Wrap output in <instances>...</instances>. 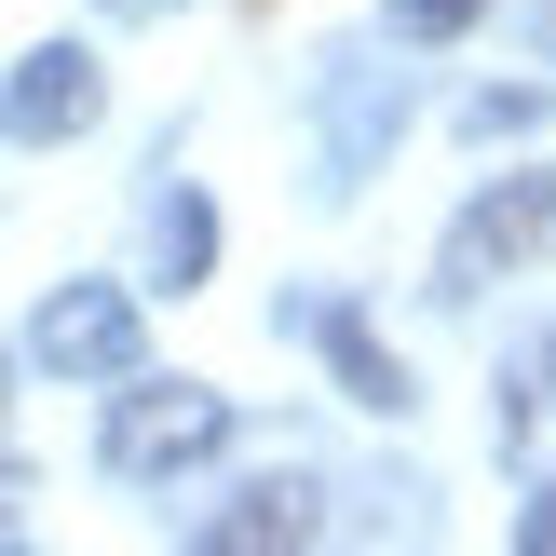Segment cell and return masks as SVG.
<instances>
[{"instance_id": "obj_1", "label": "cell", "mask_w": 556, "mask_h": 556, "mask_svg": "<svg viewBox=\"0 0 556 556\" xmlns=\"http://www.w3.org/2000/svg\"><path fill=\"white\" fill-rule=\"evenodd\" d=\"M543 258H556V163L476 190V204L448 217V244H434V299H489V286H516V271H543Z\"/></svg>"}, {"instance_id": "obj_2", "label": "cell", "mask_w": 556, "mask_h": 556, "mask_svg": "<svg viewBox=\"0 0 556 556\" xmlns=\"http://www.w3.org/2000/svg\"><path fill=\"white\" fill-rule=\"evenodd\" d=\"M231 448V394L217 380H136L123 367V394H109V476H190V462H217Z\"/></svg>"}, {"instance_id": "obj_3", "label": "cell", "mask_w": 556, "mask_h": 556, "mask_svg": "<svg viewBox=\"0 0 556 556\" xmlns=\"http://www.w3.org/2000/svg\"><path fill=\"white\" fill-rule=\"evenodd\" d=\"M96 109H109V68L81 41H41L14 68V96H0V136H27V150H68V136H96Z\"/></svg>"}, {"instance_id": "obj_4", "label": "cell", "mask_w": 556, "mask_h": 556, "mask_svg": "<svg viewBox=\"0 0 556 556\" xmlns=\"http://www.w3.org/2000/svg\"><path fill=\"white\" fill-rule=\"evenodd\" d=\"M27 353L68 367V380H123V367H136V299H123V286H54L41 326H27Z\"/></svg>"}, {"instance_id": "obj_5", "label": "cell", "mask_w": 556, "mask_h": 556, "mask_svg": "<svg viewBox=\"0 0 556 556\" xmlns=\"http://www.w3.org/2000/svg\"><path fill=\"white\" fill-rule=\"evenodd\" d=\"M313 530H326V489L313 476H244L190 543H204V556H271V543H313Z\"/></svg>"}, {"instance_id": "obj_6", "label": "cell", "mask_w": 556, "mask_h": 556, "mask_svg": "<svg viewBox=\"0 0 556 556\" xmlns=\"http://www.w3.org/2000/svg\"><path fill=\"white\" fill-rule=\"evenodd\" d=\"M313 340H326V367L353 380V407H407V367L367 340V313H313Z\"/></svg>"}, {"instance_id": "obj_7", "label": "cell", "mask_w": 556, "mask_h": 556, "mask_svg": "<svg viewBox=\"0 0 556 556\" xmlns=\"http://www.w3.org/2000/svg\"><path fill=\"white\" fill-rule=\"evenodd\" d=\"M217 258V217L204 204H190V190H177V204H163V271H177V286H190V271H204Z\"/></svg>"}, {"instance_id": "obj_8", "label": "cell", "mask_w": 556, "mask_h": 556, "mask_svg": "<svg viewBox=\"0 0 556 556\" xmlns=\"http://www.w3.org/2000/svg\"><path fill=\"white\" fill-rule=\"evenodd\" d=\"M489 0H394V41H462Z\"/></svg>"}, {"instance_id": "obj_9", "label": "cell", "mask_w": 556, "mask_h": 556, "mask_svg": "<svg viewBox=\"0 0 556 556\" xmlns=\"http://www.w3.org/2000/svg\"><path fill=\"white\" fill-rule=\"evenodd\" d=\"M530 543H543V556H556V489H543V503H530Z\"/></svg>"}, {"instance_id": "obj_10", "label": "cell", "mask_w": 556, "mask_h": 556, "mask_svg": "<svg viewBox=\"0 0 556 556\" xmlns=\"http://www.w3.org/2000/svg\"><path fill=\"white\" fill-rule=\"evenodd\" d=\"M109 14H163V0H109Z\"/></svg>"}, {"instance_id": "obj_11", "label": "cell", "mask_w": 556, "mask_h": 556, "mask_svg": "<svg viewBox=\"0 0 556 556\" xmlns=\"http://www.w3.org/2000/svg\"><path fill=\"white\" fill-rule=\"evenodd\" d=\"M0 394H14V367H0Z\"/></svg>"}]
</instances>
